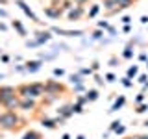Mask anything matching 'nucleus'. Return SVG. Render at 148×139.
<instances>
[{
  "label": "nucleus",
  "instance_id": "f257e3e1",
  "mask_svg": "<svg viewBox=\"0 0 148 139\" xmlns=\"http://www.w3.org/2000/svg\"><path fill=\"white\" fill-rule=\"evenodd\" d=\"M18 122H21V119H18V115L15 111H4L0 115V126L6 130H17Z\"/></svg>",
  "mask_w": 148,
  "mask_h": 139
},
{
  "label": "nucleus",
  "instance_id": "f03ea898",
  "mask_svg": "<svg viewBox=\"0 0 148 139\" xmlns=\"http://www.w3.org/2000/svg\"><path fill=\"white\" fill-rule=\"evenodd\" d=\"M13 96H17V89L11 85H2L0 87V100H2V104H6L9 98H13Z\"/></svg>",
  "mask_w": 148,
  "mask_h": 139
},
{
  "label": "nucleus",
  "instance_id": "7ed1b4c3",
  "mask_svg": "<svg viewBox=\"0 0 148 139\" xmlns=\"http://www.w3.org/2000/svg\"><path fill=\"white\" fill-rule=\"evenodd\" d=\"M83 13H85V11H83V8H82V6H76V8H72L71 11H69L67 19H69V21H78V19H80Z\"/></svg>",
  "mask_w": 148,
  "mask_h": 139
},
{
  "label": "nucleus",
  "instance_id": "20e7f679",
  "mask_svg": "<svg viewBox=\"0 0 148 139\" xmlns=\"http://www.w3.org/2000/svg\"><path fill=\"white\" fill-rule=\"evenodd\" d=\"M54 32H56V34H59V35H67V37H80V35H83L82 30L72 32V30H59V28H54Z\"/></svg>",
  "mask_w": 148,
  "mask_h": 139
},
{
  "label": "nucleus",
  "instance_id": "39448f33",
  "mask_svg": "<svg viewBox=\"0 0 148 139\" xmlns=\"http://www.w3.org/2000/svg\"><path fill=\"white\" fill-rule=\"evenodd\" d=\"M17 6H18V8H21V9H22V11H24V13H26V15H28V17H30V19H32V21H35V22H39V19H37V17L34 15V13H32V9H30V8H28V6H26V4H24V2H22V0H17Z\"/></svg>",
  "mask_w": 148,
  "mask_h": 139
},
{
  "label": "nucleus",
  "instance_id": "423d86ee",
  "mask_svg": "<svg viewBox=\"0 0 148 139\" xmlns=\"http://www.w3.org/2000/svg\"><path fill=\"white\" fill-rule=\"evenodd\" d=\"M18 108H22L24 111H30L35 108V102H34V98H21V106Z\"/></svg>",
  "mask_w": 148,
  "mask_h": 139
},
{
  "label": "nucleus",
  "instance_id": "0eeeda50",
  "mask_svg": "<svg viewBox=\"0 0 148 139\" xmlns=\"http://www.w3.org/2000/svg\"><path fill=\"white\" fill-rule=\"evenodd\" d=\"M58 113L61 115L63 119H67V117H71V115L74 113V109H72V106H63V108L58 109Z\"/></svg>",
  "mask_w": 148,
  "mask_h": 139
},
{
  "label": "nucleus",
  "instance_id": "6e6552de",
  "mask_svg": "<svg viewBox=\"0 0 148 139\" xmlns=\"http://www.w3.org/2000/svg\"><path fill=\"white\" fill-rule=\"evenodd\" d=\"M39 67H41V61H28L24 69L28 72H35V71H39Z\"/></svg>",
  "mask_w": 148,
  "mask_h": 139
},
{
  "label": "nucleus",
  "instance_id": "1a4fd4ad",
  "mask_svg": "<svg viewBox=\"0 0 148 139\" xmlns=\"http://www.w3.org/2000/svg\"><path fill=\"white\" fill-rule=\"evenodd\" d=\"M45 13H46V15H48V17H52V19H56V17H59V15H61V9L46 8V9H45Z\"/></svg>",
  "mask_w": 148,
  "mask_h": 139
},
{
  "label": "nucleus",
  "instance_id": "9d476101",
  "mask_svg": "<svg viewBox=\"0 0 148 139\" xmlns=\"http://www.w3.org/2000/svg\"><path fill=\"white\" fill-rule=\"evenodd\" d=\"M22 139H41V133L35 132V130H30V132H26L22 136Z\"/></svg>",
  "mask_w": 148,
  "mask_h": 139
},
{
  "label": "nucleus",
  "instance_id": "9b49d317",
  "mask_svg": "<svg viewBox=\"0 0 148 139\" xmlns=\"http://www.w3.org/2000/svg\"><path fill=\"white\" fill-rule=\"evenodd\" d=\"M37 35H39V37H37V45H41V43H45V41H48V39H50V37H52V35H50V34H48V32H41V34H37Z\"/></svg>",
  "mask_w": 148,
  "mask_h": 139
},
{
  "label": "nucleus",
  "instance_id": "f8f14e48",
  "mask_svg": "<svg viewBox=\"0 0 148 139\" xmlns=\"http://www.w3.org/2000/svg\"><path fill=\"white\" fill-rule=\"evenodd\" d=\"M13 28H15V30H17L21 35H26V30H24V26H22L18 21H13Z\"/></svg>",
  "mask_w": 148,
  "mask_h": 139
},
{
  "label": "nucleus",
  "instance_id": "ddd939ff",
  "mask_svg": "<svg viewBox=\"0 0 148 139\" xmlns=\"http://www.w3.org/2000/svg\"><path fill=\"white\" fill-rule=\"evenodd\" d=\"M124 102H126V98H124V96H120V98H119V100L113 104V108H111V111H117L119 108H122V106H124Z\"/></svg>",
  "mask_w": 148,
  "mask_h": 139
},
{
  "label": "nucleus",
  "instance_id": "4468645a",
  "mask_svg": "<svg viewBox=\"0 0 148 139\" xmlns=\"http://www.w3.org/2000/svg\"><path fill=\"white\" fill-rule=\"evenodd\" d=\"M87 100H96L98 98V91H95V89H91V91H87V96H85Z\"/></svg>",
  "mask_w": 148,
  "mask_h": 139
},
{
  "label": "nucleus",
  "instance_id": "2eb2a0df",
  "mask_svg": "<svg viewBox=\"0 0 148 139\" xmlns=\"http://www.w3.org/2000/svg\"><path fill=\"white\" fill-rule=\"evenodd\" d=\"M98 9H100V8H98V6H96V4H95V6H92V8H91V11H89V13H87V17H89V19H92V17H95V15H96V13H98Z\"/></svg>",
  "mask_w": 148,
  "mask_h": 139
},
{
  "label": "nucleus",
  "instance_id": "dca6fc26",
  "mask_svg": "<svg viewBox=\"0 0 148 139\" xmlns=\"http://www.w3.org/2000/svg\"><path fill=\"white\" fill-rule=\"evenodd\" d=\"M135 74H137V67H135V65H133V67H130V69H128V78L135 76Z\"/></svg>",
  "mask_w": 148,
  "mask_h": 139
},
{
  "label": "nucleus",
  "instance_id": "f3484780",
  "mask_svg": "<svg viewBox=\"0 0 148 139\" xmlns=\"http://www.w3.org/2000/svg\"><path fill=\"white\" fill-rule=\"evenodd\" d=\"M43 124H45L46 128H56V122H54V120H43Z\"/></svg>",
  "mask_w": 148,
  "mask_h": 139
},
{
  "label": "nucleus",
  "instance_id": "a211bd4d",
  "mask_svg": "<svg viewBox=\"0 0 148 139\" xmlns=\"http://www.w3.org/2000/svg\"><path fill=\"white\" fill-rule=\"evenodd\" d=\"M122 56H124V58H132V56H133V52H132V48H126V52H124Z\"/></svg>",
  "mask_w": 148,
  "mask_h": 139
},
{
  "label": "nucleus",
  "instance_id": "6ab92c4d",
  "mask_svg": "<svg viewBox=\"0 0 148 139\" xmlns=\"http://www.w3.org/2000/svg\"><path fill=\"white\" fill-rule=\"evenodd\" d=\"M85 2H89V0H74V4H76V6H83Z\"/></svg>",
  "mask_w": 148,
  "mask_h": 139
},
{
  "label": "nucleus",
  "instance_id": "aec40b11",
  "mask_svg": "<svg viewBox=\"0 0 148 139\" xmlns=\"http://www.w3.org/2000/svg\"><path fill=\"white\" fill-rule=\"evenodd\" d=\"M122 83H124L126 87H132V82H130V78H124V80H122Z\"/></svg>",
  "mask_w": 148,
  "mask_h": 139
},
{
  "label": "nucleus",
  "instance_id": "412c9836",
  "mask_svg": "<svg viewBox=\"0 0 148 139\" xmlns=\"http://www.w3.org/2000/svg\"><path fill=\"white\" fill-rule=\"evenodd\" d=\"M143 111H146V106H145V104H143V106H139V108H137V113H143Z\"/></svg>",
  "mask_w": 148,
  "mask_h": 139
},
{
  "label": "nucleus",
  "instance_id": "4be33fe9",
  "mask_svg": "<svg viewBox=\"0 0 148 139\" xmlns=\"http://www.w3.org/2000/svg\"><path fill=\"white\" fill-rule=\"evenodd\" d=\"M54 74H56V76H61L63 71H61V69H54Z\"/></svg>",
  "mask_w": 148,
  "mask_h": 139
},
{
  "label": "nucleus",
  "instance_id": "5701e85b",
  "mask_svg": "<svg viewBox=\"0 0 148 139\" xmlns=\"http://www.w3.org/2000/svg\"><path fill=\"white\" fill-rule=\"evenodd\" d=\"M106 78H108V82H115V74H108Z\"/></svg>",
  "mask_w": 148,
  "mask_h": 139
},
{
  "label": "nucleus",
  "instance_id": "b1692460",
  "mask_svg": "<svg viewBox=\"0 0 148 139\" xmlns=\"http://www.w3.org/2000/svg\"><path fill=\"white\" fill-rule=\"evenodd\" d=\"M124 130H126V128H124V126H119L117 130H115V132H117V133H124Z\"/></svg>",
  "mask_w": 148,
  "mask_h": 139
},
{
  "label": "nucleus",
  "instance_id": "393cba45",
  "mask_svg": "<svg viewBox=\"0 0 148 139\" xmlns=\"http://www.w3.org/2000/svg\"><path fill=\"white\" fill-rule=\"evenodd\" d=\"M130 21H132V19H130V17H122V22H124V24H128Z\"/></svg>",
  "mask_w": 148,
  "mask_h": 139
},
{
  "label": "nucleus",
  "instance_id": "a878e982",
  "mask_svg": "<svg viewBox=\"0 0 148 139\" xmlns=\"http://www.w3.org/2000/svg\"><path fill=\"white\" fill-rule=\"evenodd\" d=\"M61 139H71V136H69V133H65V136H63Z\"/></svg>",
  "mask_w": 148,
  "mask_h": 139
},
{
  "label": "nucleus",
  "instance_id": "bb28decb",
  "mask_svg": "<svg viewBox=\"0 0 148 139\" xmlns=\"http://www.w3.org/2000/svg\"><path fill=\"white\" fill-rule=\"evenodd\" d=\"M0 4H8V0H0Z\"/></svg>",
  "mask_w": 148,
  "mask_h": 139
},
{
  "label": "nucleus",
  "instance_id": "cd10ccee",
  "mask_svg": "<svg viewBox=\"0 0 148 139\" xmlns=\"http://www.w3.org/2000/svg\"><path fill=\"white\" fill-rule=\"evenodd\" d=\"M76 139H85V137H83V136H78V137H76Z\"/></svg>",
  "mask_w": 148,
  "mask_h": 139
},
{
  "label": "nucleus",
  "instance_id": "c85d7f7f",
  "mask_svg": "<svg viewBox=\"0 0 148 139\" xmlns=\"http://www.w3.org/2000/svg\"><path fill=\"white\" fill-rule=\"evenodd\" d=\"M128 139H143V137H128Z\"/></svg>",
  "mask_w": 148,
  "mask_h": 139
},
{
  "label": "nucleus",
  "instance_id": "c756f323",
  "mask_svg": "<svg viewBox=\"0 0 148 139\" xmlns=\"http://www.w3.org/2000/svg\"><path fill=\"white\" fill-rule=\"evenodd\" d=\"M145 126H148V120H146V122H145Z\"/></svg>",
  "mask_w": 148,
  "mask_h": 139
},
{
  "label": "nucleus",
  "instance_id": "7c9ffc66",
  "mask_svg": "<svg viewBox=\"0 0 148 139\" xmlns=\"http://www.w3.org/2000/svg\"><path fill=\"white\" fill-rule=\"evenodd\" d=\"M143 139H148V136H146V137H143Z\"/></svg>",
  "mask_w": 148,
  "mask_h": 139
},
{
  "label": "nucleus",
  "instance_id": "2f4dec72",
  "mask_svg": "<svg viewBox=\"0 0 148 139\" xmlns=\"http://www.w3.org/2000/svg\"><path fill=\"white\" fill-rule=\"evenodd\" d=\"M0 80H2V76H0Z\"/></svg>",
  "mask_w": 148,
  "mask_h": 139
},
{
  "label": "nucleus",
  "instance_id": "473e14b6",
  "mask_svg": "<svg viewBox=\"0 0 148 139\" xmlns=\"http://www.w3.org/2000/svg\"><path fill=\"white\" fill-rule=\"evenodd\" d=\"M0 104H2V100H0Z\"/></svg>",
  "mask_w": 148,
  "mask_h": 139
}]
</instances>
